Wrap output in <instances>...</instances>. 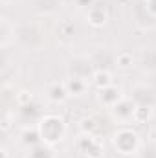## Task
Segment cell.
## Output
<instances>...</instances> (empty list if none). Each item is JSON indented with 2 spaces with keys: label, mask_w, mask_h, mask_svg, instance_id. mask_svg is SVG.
<instances>
[{
  "label": "cell",
  "mask_w": 156,
  "mask_h": 158,
  "mask_svg": "<svg viewBox=\"0 0 156 158\" xmlns=\"http://www.w3.org/2000/svg\"><path fill=\"white\" fill-rule=\"evenodd\" d=\"M39 131H40V138L44 142H57L61 140L63 132H64V125L63 119H59L57 116H46L40 119L39 123Z\"/></svg>",
  "instance_id": "6da1fadb"
},
{
  "label": "cell",
  "mask_w": 156,
  "mask_h": 158,
  "mask_svg": "<svg viewBox=\"0 0 156 158\" xmlns=\"http://www.w3.org/2000/svg\"><path fill=\"white\" fill-rule=\"evenodd\" d=\"M114 145H116V149L119 153L132 155L136 151V145H138V134L129 131V129H121L114 136Z\"/></svg>",
  "instance_id": "7a4b0ae2"
},
{
  "label": "cell",
  "mask_w": 156,
  "mask_h": 158,
  "mask_svg": "<svg viewBox=\"0 0 156 158\" xmlns=\"http://www.w3.org/2000/svg\"><path fill=\"white\" fill-rule=\"evenodd\" d=\"M105 20H107V11H105V7L92 6V7H90V11H88V22H90L92 26L99 28V26H103V24H105Z\"/></svg>",
  "instance_id": "3957f363"
},
{
  "label": "cell",
  "mask_w": 156,
  "mask_h": 158,
  "mask_svg": "<svg viewBox=\"0 0 156 158\" xmlns=\"http://www.w3.org/2000/svg\"><path fill=\"white\" fill-rule=\"evenodd\" d=\"M116 92H119V90H117L116 86H112V85L107 86V88H103V90H101V101L114 107L117 103V99H119V94H117V96H112V94H116Z\"/></svg>",
  "instance_id": "277c9868"
},
{
  "label": "cell",
  "mask_w": 156,
  "mask_h": 158,
  "mask_svg": "<svg viewBox=\"0 0 156 158\" xmlns=\"http://www.w3.org/2000/svg\"><path fill=\"white\" fill-rule=\"evenodd\" d=\"M64 86H66L68 94H72V96H81V94H83V90H84V83H83L79 77L68 79V81L64 83Z\"/></svg>",
  "instance_id": "5b68a950"
},
{
  "label": "cell",
  "mask_w": 156,
  "mask_h": 158,
  "mask_svg": "<svg viewBox=\"0 0 156 158\" xmlns=\"http://www.w3.org/2000/svg\"><path fill=\"white\" fill-rule=\"evenodd\" d=\"M94 85H96L99 90L110 86V85H112V77H110V74H109V72H96V74H94Z\"/></svg>",
  "instance_id": "8992f818"
},
{
  "label": "cell",
  "mask_w": 156,
  "mask_h": 158,
  "mask_svg": "<svg viewBox=\"0 0 156 158\" xmlns=\"http://www.w3.org/2000/svg\"><path fill=\"white\" fill-rule=\"evenodd\" d=\"M66 94H68V90H66L64 85H51V86H50V99H53V101L64 99Z\"/></svg>",
  "instance_id": "52a82bcc"
},
{
  "label": "cell",
  "mask_w": 156,
  "mask_h": 158,
  "mask_svg": "<svg viewBox=\"0 0 156 158\" xmlns=\"http://www.w3.org/2000/svg\"><path fill=\"white\" fill-rule=\"evenodd\" d=\"M149 116H151V109L149 107H138V109H134V114H132V118L138 123H143L145 119H149Z\"/></svg>",
  "instance_id": "ba28073f"
},
{
  "label": "cell",
  "mask_w": 156,
  "mask_h": 158,
  "mask_svg": "<svg viewBox=\"0 0 156 158\" xmlns=\"http://www.w3.org/2000/svg\"><path fill=\"white\" fill-rule=\"evenodd\" d=\"M132 63H134V59H132L130 53H119V55H117V64H119L121 68H130Z\"/></svg>",
  "instance_id": "9c48e42d"
},
{
  "label": "cell",
  "mask_w": 156,
  "mask_h": 158,
  "mask_svg": "<svg viewBox=\"0 0 156 158\" xmlns=\"http://www.w3.org/2000/svg\"><path fill=\"white\" fill-rule=\"evenodd\" d=\"M30 101H31V94H30V92L22 90V92L17 94V103H18V105H26V103H30Z\"/></svg>",
  "instance_id": "30bf717a"
},
{
  "label": "cell",
  "mask_w": 156,
  "mask_h": 158,
  "mask_svg": "<svg viewBox=\"0 0 156 158\" xmlns=\"http://www.w3.org/2000/svg\"><path fill=\"white\" fill-rule=\"evenodd\" d=\"M94 119L92 118H86V119H83V123H81V129H83V132L84 134H88V132H92V129H94Z\"/></svg>",
  "instance_id": "8fae6325"
},
{
  "label": "cell",
  "mask_w": 156,
  "mask_h": 158,
  "mask_svg": "<svg viewBox=\"0 0 156 158\" xmlns=\"http://www.w3.org/2000/svg\"><path fill=\"white\" fill-rule=\"evenodd\" d=\"M94 2H96V0H77V4L79 6H83V7H92Z\"/></svg>",
  "instance_id": "7c38bea8"
},
{
  "label": "cell",
  "mask_w": 156,
  "mask_h": 158,
  "mask_svg": "<svg viewBox=\"0 0 156 158\" xmlns=\"http://www.w3.org/2000/svg\"><path fill=\"white\" fill-rule=\"evenodd\" d=\"M2 156H4V158H7V151H6V149H2Z\"/></svg>",
  "instance_id": "4fadbf2b"
}]
</instances>
